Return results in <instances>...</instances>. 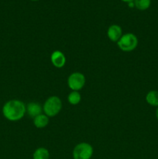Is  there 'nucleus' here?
<instances>
[{
	"label": "nucleus",
	"instance_id": "obj_17",
	"mask_svg": "<svg viewBox=\"0 0 158 159\" xmlns=\"http://www.w3.org/2000/svg\"><path fill=\"white\" fill-rule=\"evenodd\" d=\"M129 159H133V158H129Z\"/></svg>",
	"mask_w": 158,
	"mask_h": 159
},
{
	"label": "nucleus",
	"instance_id": "obj_3",
	"mask_svg": "<svg viewBox=\"0 0 158 159\" xmlns=\"http://www.w3.org/2000/svg\"><path fill=\"white\" fill-rule=\"evenodd\" d=\"M138 43L139 40L137 37L132 33H128L122 34L121 38L117 42V44L121 51L124 52H131L137 48Z\"/></svg>",
	"mask_w": 158,
	"mask_h": 159
},
{
	"label": "nucleus",
	"instance_id": "obj_5",
	"mask_svg": "<svg viewBox=\"0 0 158 159\" xmlns=\"http://www.w3.org/2000/svg\"><path fill=\"white\" fill-rule=\"evenodd\" d=\"M86 79L85 76L81 72H73L68 79V85L72 91H77L83 89L85 86Z\"/></svg>",
	"mask_w": 158,
	"mask_h": 159
},
{
	"label": "nucleus",
	"instance_id": "obj_14",
	"mask_svg": "<svg viewBox=\"0 0 158 159\" xmlns=\"http://www.w3.org/2000/svg\"><path fill=\"white\" fill-rule=\"evenodd\" d=\"M121 1L124 2L129 3V2H134V0H121Z\"/></svg>",
	"mask_w": 158,
	"mask_h": 159
},
{
	"label": "nucleus",
	"instance_id": "obj_16",
	"mask_svg": "<svg viewBox=\"0 0 158 159\" xmlns=\"http://www.w3.org/2000/svg\"><path fill=\"white\" fill-rule=\"evenodd\" d=\"M30 1H33V2H37V1H39V0H30Z\"/></svg>",
	"mask_w": 158,
	"mask_h": 159
},
{
	"label": "nucleus",
	"instance_id": "obj_11",
	"mask_svg": "<svg viewBox=\"0 0 158 159\" xmlns=\"http://www.w3.org/2000/svg\"><path fill=\"white\" fill-rule=\"evenodd\" d=\"M49 151L45 148H38L33 155V159H49Z\"/></svg>",
	"mask_w": 158,
	"mask_h": 159
},
{
	"label": "nucleus",
	"instance_id": "obj_2",
	"mask_svg": "<svg viewBox=\"0 0 158 159\" xmlns=\"http://www.w3.org/2000/svg\"><path fill=\"white\" fill-rule=\"evenodd\" d=\"M62 109V101L58 96H52L45 101L43 106V111L48 117L57 116Z\"/></svg>",
	"mask_w": 158,
	"mask_h": 159
},
{
	"label": "nucleus",
	"instance_id": "obj_8",
	"mask_svg": "<svg viewBox=\"0 0 158 159\" xmlns=\"http://www.w3.org/2000/svg\"><path fill=\"white\" fill-rule=\"evenodd\" d=\"M42 110H43V108H42L41 105L38 102H29L26 106V113L28 114V116L32 117L33 119H34L38 115L41 114Z\"/></svg>",
	"mask_w": 158,
	"mask_h": 159
},
{
	"label": "nucleus",
	"instance_id": "obj_6",
	"mask_svg": "<svg viewBox=\"0 0 158 159\" xmlns=\"http://www.w3.org/2000/svg\"><path fill=\"white\" fill-rule=\"evenodd\" d=\"M50 61L55 68H61L66 64V57L61 51H55L51 54Z\"/></svg>",
	"mask_w": 158,
	"mask_h": 159
},
{
	"label": "nucleus",
	"instance_id": "obj_13",
	"mask_svg": "<svg viewBox=\"0 0 158 159\" xmlns=\"http://www.w3.org/2000/svg\"><path fill=\"white\" fill-rule=\"evenodd\" d=\"M135 7L140 11L147 10L151 5V0H134Z\"/></svg>",
	"mask_w": 158,
	"mask_h": 159
},
{
	"label": "nucleus",
	"instance_id": "obj_10",
	"mask_svg": "<svg viewBox=\"0 0 158 159\" xmlns=\"http://www.w3.org/2000/svg\"><path fill=\"white\" fill-rule=\"evenodd\" d=\"M146 101L151 107H158V91L151 90L146 96Z\"/></svg>",
	"mask_w": 158,
	"mask_h": 159
},
{
	"label": "nucleus",
	"instance_id": "obj_15",
	"mask_svg": "<svg viewBox=\"0 0 158 159\" xmlns=\"http://www.w3.org/2000/svg\"><path fill=\"white\" fill-rule=\"evenodd\" d=\"M156 120H158V107H156Z\"/></svg>",
	"mask_w": 158,
	"mask_h": 159
},
{
	"label": "nucleus",
	"instance_id": "obj_12",
	"mask_svg": "<svg viewBox=\"0 0 158 159\" xmlns=\"http://www.w3.org/2000/svg\"><path fill=\"white\" fill-rule=\"evenodd\" d=\"M81 96L77 91H72L68 96V102L73 106L77 105L81 102Z\"/></svg>",
	"mask_w": 158,
	"mask_h": 159
},
{
	"label": "nucleus",
	"instance_id": "obj_1",
	"mask_svg": "<svg viewBox=\"0 0 158 159\" xmlns=\"http://www.w3.org/2000/svg\"><path fill=\"white\" fill-rule=\"evenodd\" d=\"M2 113L6 120L15 122L23 119L26 113V106L21 100L10 99L3 105Z\"/></svg>",
	"mask_w": 158,
	"mask_h": 159
},
{
	"label": "nucleus",
	"instance_id": "obj_4",
	"mask_svg": "<svg viewBox=\"0 0 158 159\" xmlns=\"http://www.w3.org/2000/svg\"><path fill=\"white\" fill-rule=\"evenodd\" d=\"M72 155L74 159H90L93 155V148L87 142L79 143L73 149Z\"/></svg>",
	"mask_w": 158,
	"mask_h": 159
},
{
	"label": "nucleus",
	"instance_id": "obj_9",
	"mask_svg": "<svg viewBox=\"0 0 158 159\" xmlns=\"http://www.w3.org/2000/svg\"><path fill=\"white\" fill-rule=\"evenodd\" d=\"M48 124H49V117L46 114L41 113L33 119V124L37 128H44L48 125Z\"/></svg>",
	"mask_w": 158,
	"mask_h": 159
},
{
	"label": "nucleus",
	"instance_id": "obj_7",
	"mask_svg": "<svg viewBox=\"0 0 158 159\" xmlns=\"http://www.w3.org/2000/svg\"><path fill=\"white\" fill-rule=\"evenodd\" d=\"M107 36L112 41L118 42L122 36V27L117 24L111 25L107 30Z\"/></svg>",
	"mask_w": 158,
	"mask_h": 159
}]
</instances>
